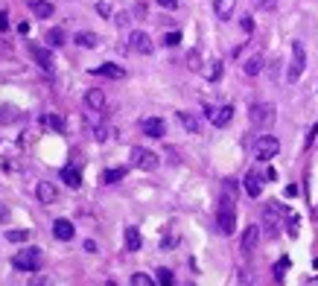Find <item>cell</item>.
<instances>
[{"label":"cell","instance_id":"1","mask_svg":"<svg viewBox=\"0 0 318 286\" xmlns=\"http://www.w3.org/2000/svg\"><path fill=\"white\" fill-rule=\"evenodd\" d=\"M216 228H219V234H225V237H231V234L237 231V208H234V199H231V196H222V202H219Z\"/></svg>","mask_w":318,"mask_h":286},{"label":"cell","instance_id":"2","mask_svg":"<svg viewBox=\"0 0 318 286\" xmlns=\"http://www.w3.org/2000/svg\"><path fill=\"white\" fill-rule=\"evenodd\" d=\"M12 266L18 272H38L44 266V254H41V248H23L12 257Z\"/></svg>","mask_w":318,"mask_h":286},{"label":"cell","instance_id":"3","mask_svg":"<svg viewBox=\"0 0 318 286\" xmlns=\"http://www.w3.org/2000/svg\"><path fill=\"white\" fill-rule=\"evenodd\" d=\"M304 67H307V50H304L301 41H292V61H289V70H286V79L289 82H298L301 73H304Z\"/></svg>","mask_w":318,"mask_h":286},{"label":"cell","instance_id":"4","mask_svg":"<svg viewBox=\"0 0 318 286\" xmlns=\"http://www.w3.org/2000/svg\"><path fill=\"white\" fill-rule=\"evenodd\" d=\"M281 152V140L272 137V134H260L257 143H254V158L257 161H272L275 155Z\"/></svg>","mask_w":318,"mask_h":286},{"label":"cell","instance_id":"5","mask_svg":"<svg viewBox=\"0 0 318 286\" xmlns=\"http://www.w3.org/2000/svg\"><path fill=\"white\" fill-rule=\"evenodd\" d=\"M248 114H251V123H254L257 129H269V126L275 123V105H272V102H254Z\"/></svg>","mask_w":318,"mask_h":286},{"label":"cell","instance_id":"6","mask_svg":"<svg viewBox=\"0 0 318 286\" xmlns=\"http://www.w3.org/2000/svg\"><path fill=\"white\" fill-rule=\"evenodd\" d=\"M131 164L134 167H140V170H146V172H152V170H158V155L152 152V149H140V146H134L131 149Z\"/></svg>","mask_w":318,"mask_h":286},{"label":"cell","instance_id":"7","mask_svg":"<svg viewBox=\"0 0 318 286\" xmlns=\"http://www.w3.org/2000/svg\"><path fill=\"white\" fill-rule=\"evenodd\" d=\"M283 213H286V210H283L281 202H269V205H266V210H263V222H266V234H269V237L278 234V219H281Z\"/></svg>","mask_w":318,"mask_h":286},{"label":"cell","instance_id":"8","mask_svg":"<svg viewBox=\"0 0 318 286\" xmlns=\"http://www.w3.org/2000/svg\"><path fill=\"white\" fill-rule=\"evenodd\" d=\"M26 53L32 56V61H35L41 70H53V56H50V47H41V44L29 41V44H26Z\"/></svg>","mask_w":318,"mask_h":286},{"label":"cell","instance_id":"9","mask_svg":"<svg viewBox=\"0 0 318 286\" xmlns=\"http://www.w3.org/2000/svg\"><path fill=\"white\" fill-rule=\"evenodd\" d=\"M129 47H131L134 53H140V56H149V53L155 50V44H152V38H149L146 32H140V29H134V32L129 35Z\"/></svg>","mask_w":318,"mask_h":286},{"label":"cell","instance_id":"10","mask_svg":"<svg viewBox=\"0 0 318 286\" xmlns=\"http://www.w3.org/2000/svg\"><path fill=\"white\" fill-rule=\"evenodd\" d=\"M140 129H143V134H149V137H164L167 134V123L161 120V117H146V120H140Z\"/></svg>","mask_w":318,"mask_h":286},{"label":"cell","instance_id":"11","mask_svg":"<svg viewBox=\"0 0 318 286\" xmlns=\"http://www.w3.org/2000/svg\"><path fill=\"white\" fill-rule=\"evenodd\" d=\"M257 243H260V225H248V228L243 231V240H240V248H243L245 254H251V251L257 248Z\"/></svg>","mask_w":318,"mask_h":286},{"label":"cell","instance_id":"12","mask_svg":"<svg viewBox=\"0 0 318 286\" xmlns=\"http://www.w3.org/2000/svg\"><path fill=\"white\" fill-rule=\"evenodd\" d=\"M210 114V123L216 126V129H222V126H228L231 120H234V105H222V108H213V111H207Z\"/></svg>","mask_w":318,"mask_h":286},{"label":"cell","instance_id":"13","mask_svg":"<svg viewBox=\"0 0 318 286\" xmlns=\"http://www.w3.org/2000/svg\"><path fill=\"white\" fill-rule=\"evenodd\" d=\"M35 196H38L41 205H53V202L58 199V190H56L50 181H38V184H35Z\"/></svg>","mask_w":318,"mask_h":286},{"label":"cell","instance_id":"14","mask_svg":"<svg viewBox=\"0 0 318 286\" xmlns=\"http://www.w3.org/2000/svg\"><path fill=\"white\" fill-rule=\"evenodd\" d=\"M53 234H56V240H61V243H67V240H73V234H76V228L67 222V219H56L53 222Z\"/></svg>","mask_w":318,"mask_h":286},{"label":"cell","instance_id":"15","mask_svg":"<svg viewBox=\"0 0 318 286\" xmlns=\"http://www.w3.org/2000/svg\"><path fill=\"white\" fill-rule=\"evenodd\" d=\"M234 9H237V0H213V12L219 20H231Z\"/></svg>","mask_w":318,"mask_h":286},{"label":"cell","instance_id":"16","mask_svg":"<svg viewBox=\"0 0 318 286\" xmlns=\"http://www.w3.org/2000/svg\"><path fill=\"white\" fill-rule=\"evenodd\" d=\"M178 123H181L190 134H199V132H202V120H199L196 114H190V111H178Z\"/></svg>","mask_w":318,"mask_h":286},{"label":"cell","instance_id":"17","mask_svg":"<svg viewBox=\"0 0 318 286\" xmlns=\"http://www.w3.org/2000/svg\"><path fill=\"white\" fill-rule=\"evenodd\" d=\"M91 73H99V76H108V79H123V76H126V70H123L120 64H111V61H105V64H99V67H94Z\"/></svg>","mask_w":318,"mask_h":286},{"label":"cell","instance_id":"18","mask_svg":"<svg viewBox=\"0 0 318 286\" xmlns=\"http://www.w3.org/2000/svg\"><path fill=\"white\" fill-rule=\"evenodd\" d=\"M85 105H88L91 111H102V108H105V94H102L99 88L88 91V94H85Z\"/></svg>","mask_w":318,"mask_h":286},{"label":"cell","instance_id":"19","mask_svg":"<svg viewBox=\"0 0 318 286\" xmlns=\"http://www.w3.org/2000/svg\"><path fill=\"white\" fill-rule=\"evenodd\" d=\"M61 181H64L70 190H79V187H82V172H79L76 167H64V170H61Z\"/></svg>","mask_w":318,"mask_h":286},{"label":"cell","instance_id":"20","mask_svg":"<svg viewBox=\"0 0 318 286\" xmlns=\"http://www.w3.org/2000/svg\"><path fill=\"white\" fill-rule=\"evenodd\" d=\"M140 246H143L140 231H137L134 225H129V228H126V251H140Z\"/></svg>","mask_w":318,"mask_h":286},{"label":"cell","instance_id":"21","mask_svg":"<svg viewBox=\"0 0 318 286\" xmlns=\"http://www.w3.org/2000/svg\"><path fill=\"white\" fill-rule=\"evenodd\" d=\"M26 6H29V12L35 18H50L53 15V3H47V0H29Z\"/></svg>","mask_w":318,"mask_h":286},{"label":"cell","instance_id":"22","mask_svg":"<svg viewBox=\"0 0 318 286\" xmlns=\"http://www.w3.org/2000/svg\"><path fill=\"white\" fill-rule=\"evenodd\" d=\"M41 126H44V129H53V132H64V117H58V114H44V117H41Z\"/></svg>","mask_w":318,"mask_h":286},{"label":"cell","instance_id":"23","mask_svg":"<svg viewBox=\"0 0 318 286\" xmlns=\"http://www.w3.org/2000/svg\"><path fill=\"white\" fill-rule=\"evenodd\" d=\"M245 190H248V196H251V199H257V196H260L263 184H260V175H257V172H248V175H245Z\"/></svg>","mask_w":318,"mask_h":286},{"label":"cell","instance_id":"24","mask_svg":"<svg viewBox=\"0 0 318 286\" xmlns=\"http://www.w3.org/2000/svg\"><path fill=\"white\" fill-rule=\"evenodd\" d=\"M73 41H76L79 47H88V50H91V47H96V44H99V35H94V32H76V35H73Z\"/></svg>","mask_w":318,"mask_h":286},{"label":"cell","instance_id":"25","mask_svg":"<svg viewBox=\"0 0 318 286\" xmlns=\"http://www.w3.org/2000/svg\"><path fill=\"white\" fill-rule=\"evenodd\" d=\"M243 70H245V76H260V70H263V56H251V58L243 64Z\"/></svg>","mask_w":318,"mask_h":286},{"label":"cell","instance_id":"26","mask_svg":"<svg viewBox=\"0 0 318 286\" xmlns=\"http://www.w3.org/2000/svg\"><path fill=\"white\" fill-rule=\"evenodd\" d=\"M202 73H205V79H207V82H216V79L222 76V61H219V58L207 61V67H205Z\"/></svg>","mask_w":318,"mask_h":286},{"label":"cell","instance_id":"27","mask_svg":"<svg viewBox=\"0 0 318 286\" xmlns=\"http://www.w3.org/2000/svg\"><path fill=\"white\" fill-rule=\"evenodd\" d=\"M61 44H64V29H58V26L47 29V47H61Z\"/></svg>","mask_w":318,"mask_h":286},{"label":"cell","instance_id":"28","mask_svg":"<svg viewBox=\"0 0 318 286\" xmlns=\"http://www.w3.org/2000/svg\"><path fill=\"white\" fill-rule=\"evenodd\" d=\"M123 175H126V167H114V170H108V172L102 175V181H105V184H117Z\"/></svg>","mask_w":318,"mask_h":286},{"label":"cell","instance_id":"29","mask_svg":"<svg viewBox=\"0 0 318 286\" xmlns=\"http://www.w3.org/2000/svg\"><path fill=\"white\" fill-rule=\"evenodd\" d=\"M187 67H190V70H202V56H199V50H190V53H187Z\"/></svg>","mask_w":318,"mask_h":286},{"label":"cell","instance_id":"30","mask_svg":"<svg viewBox=\"0 0 318 286\" xmlns=\"http://www.w3.org/2000/svg\"><path fill=\"white\" fill-rule=\"evenodd\" d=\"M155 275H158V278H155V281H158V284H161V286H169V284H172V281H175V278H172V272H169V269H158V272H155Z\"/></svg>","mask_w":318,"mask_h":286},{"label":"cell","instance_id":"31","mask_svg":"<svg viewBox=\"0 0 318 286\" xmlns=\"http://www.w3.org/2000/svg\"><path fill=\"white\" fill-rule=\"evenodd\" d=\"M26 237H29V231H6L9 243H26Z\"/></svg>","mask_w":318,"mask_h":286},{"label":"cell","instance_id":"32","mask_svg":"<svg viewBox=\"0 0 318 286\" xmlns=\"http://www.w3.org/2000/svg\"><path fill=\"white\" fill-rule=\"evenodd\" d=\"M131 284L134 286H152L155 281L149 278V275H143V272H137V275H131Z\"/></svg>","mask_w":318,"mask_h":286},{"label":"cell","instance_id":"33","mask_svg":"<svg viewBox=\"0 0 318 286\" xmlns=\"http://www.w3.org/2000/svg\"><path fill=\"white\" fill-rule=\"evenodd\" d=\"M164 44H167V47H178V44H181V32H167V35H164Z\"/></svg>","mask_w":318,"mask_h":286},{"label":"cell","instance_id":"34","mask_svg":"<svg viewBox=\"0 0 318 286\" xmlns=\"http://www.w3.org/2000/svg\"><path fill=\"white\" fill-rule=\"evenodd\" d=\"M286 269H289V257H283V260H278V266H275V278H278V281H281V278H283V272H286Z\"/></svg>","mask_w":318,"mask_h":286},{"label":"cell","instance_id":"35","mask_svg":"<svg viewBox=\"0 0 318 286\" xmlns=\"http://www.w3.org/2000/svg\"><path fill=\"white\" fill-rule=\"evenodd\" d=\"M96 12H99L102 18H108V15H111V6H108V3L102 0V3H96Z\"/></svg>","mask_w":318,"mask_h":286},{"label":"cell","instance_id":"36","mask_svg":"<svg viewBox=\"0 0 318 286\" xmlns=\"http://www.w3.org/2000/svg\"><path fill=\"white\" fill-rule=\"evenodd\" d=\"M94 137H96L99 143H102V140H108V129H105V126H99V129L94 132Z\"/></svg>","mask_w":318,"mask_h":286},{"label":"cell","instance_id":"37","mask_svg":"<svg viewBox=\"0 0 318 286\" xmlns=\"http://www.w3.org/2000/svg\"><path fill=\"white\" fill-rule=\"evenodd\" d=\"M243 29H245V32H251V29H254V20H251V18H248V15H245V18H243Z\"/></svg>","mask_w":318,"mask_h":286},{"label":"cell","instance_id":"38","mask_svg":"<svg viewBox=\"0 0 318 286\" xmlns=\"http://www.w3.org/2000/svg\"><path fill=\"white\" fill-rule=\"evenodd\" d=\"M164 9H178V0H158Z\"/></svg>","mask_w":318,"mask_h":286},{"label":"cell","instance_id":"39","mask_svg":"<svg viewBox=\"0 0 318 286\" xmlns=\"http://www.w3.org/2000/svg\"><path fill=\"white\" fill-rule=\"evenodd\" d=\"M316 132H318V126H313V129L307 132V146H313V140H316Z\"/></svg>","mask_w":318,"mask_h":286},{"label":"cell","instance_id":"40","mask_svg":"<svg viewBox=\"0 0 318 286\" xmlns=\"http://www.w3.org/2000/svg\"><path fill=\"white\" fill-rule=\"evenodd\" d=\"M0 29H9V15L6 12H0Z\"/></svg>","mask_w":318,"mask_h":286},{"label":"cell","instance_id":"41","mask_svg":"<svg viewBox=\"0 0 318 286\" xmlns=\"http://www.w3.org/2000/svg\"><path fill=\"white\" fill-rule=\"evenodd\" d=\"M114 20H117L120 26H126V23H129V15H114Z\"/></svg>","mask_w":318,"mask_h":286},{"label":"cell","instance_id":"42","mask_svg":"<svg viewBox=\"0 0 318 286\" xmlns=\"http://www.w3.org/2000/svg\"><path fill=\"white\" fill-rule=\"evenodd\" d=\"M272 3H275V0H254V6H260V9H269Z\"/></svg>","mask_w":318,"mask_h":286},{"label":"cell","instance_id":"43","mask_svg":"<svg viewBox=\"0 0 318 286\" xmlns=\"http://www.w3.org/2000/svg\"><path fill=\"white\" fill-rule=\"evenodd\" d=\"M6 219H9V208H3V205H0V222H6Z\"/></svg>","mask_w":318,"mask_h":286}]
</instances>
